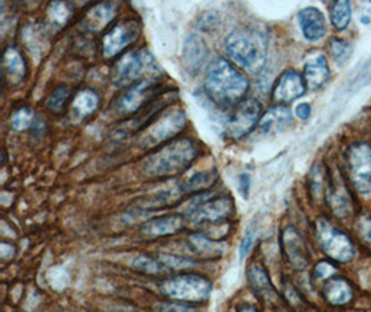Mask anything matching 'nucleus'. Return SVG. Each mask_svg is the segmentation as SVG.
Listing matches in <instances>:
<instances>
[{
    "label": "nucleus",
    "instance_id": "f257e3e1",
    "mask_svg": "<svg viewBox=\"0 0 371 312\" xmlns=\"http://www.w3.org/2000/svg\"><path fill=\"white\" fill-rule=\"evenodd\" d=\"M249 89L248 79L226 58L216 57L206 69L205 90L221 108L237 107Z\"/></svg>",
    "mask_w": 371,
    "mask_h": 312
},
{
    "label": "nucleus",
    "instance_id": "f03ea898",
    "mask_svg": "<svg viewBox=\"0 0 371 312\" xmlns=\"http://www.w3.org/2000/svg\"><path fill=\"white\" fill-rule=\"evenodd\" d=\"M198 146L191 139H177L148 156L141 163V172L149 179L173 178L182 174L198 157Z\"/></svg>",
    "mask_w": 371,
    "mask_h": 312
},
{
    "label": "nucleus",
    "instance_id": "7ed1b4c3",
    "mask_svg": "<svg viewBox=\"0 0 371 312\" xmlns=\"http://www.w3.org/2000/svg\"><path fill=\"white\" fill-rule=\"evenodd\" d=\"M267 36L265 32L242 26L230 33L226 40V49L230 57L249 72L263 69L267 60Z\"/></svg>",
    "mask_w": 371,
    "mask_h": 312
},
{
    "label": "nucleus",
    "instance_id": "20e7f679",
    "mask_svg": "<svg viewBox=\"0 0 371 312\" xmlns=\"http://www.w3.org/2000/svg\"><path fill=\"white\" fill-rule=\"evenodd\" d=\"M160 292L175 302L195 304L206 302L213 290L210 281L199 275H177L173 278H167L159 285Z\"/></svg>",
    "mask_w": 371,
    "mask_h": 312
},
{
    "label": "nucleus",
    "instance_id": "39448f33",
    "mask_svg": "<svg viewBox=\"0 0 371 312\" xmlns=\"http://www.w3.org/2000/svg\"><path fill=\"white\" fill-rule=\"evenodd\" d=\"M187 125L185 113L180 108H170L160 113L155 120H149V124L143 125L139 136V146L142 149L156 147L166 140L174 138Z\"/></svg>",
    "mask_w": 371,
    "mask_h": 312
},
{
    "label": "nucleus",
    "instance_id": "423d86ee",
    "mask_svg": "<svg viewBox=\"0 0 371 312\" xmlns=\"http://www.w3.org/2000/svg\"><path fill=\"white\" fill-rule=\"evenodd\" d=\"M317 239L323 252L338 263H349L355 257V247L352 240L334 228L327 221H319L316 225Z\"/></svg>",
    "mask_w": 371,
    "mask_h": 312
},
{
    "label": "nucleus",
    "instance_id": "0eeeda50",
    "mask_svg": "<svg viewBox=\"0 0 371 312\" xmlns=\"http://www.w3.org/2000/svg\"><path fill=\"white\" fill-rule=\"evenodd\" d=\"M348 175L355 189L366 195L371 192V147L368 143H355L347 151Z\"/></svg>",
    "mask_w": 371,
    "mask_h": 312
},
{
    "label": "nucleus",
    "instance_id": "6e6552de",
    "mask_svg": "<svg viewBox=\"0 0 371 312\" xmlns=\"http://www.w3.org/2000/svg\"><path fill=\"white\" fill-rule=\"evenodd\" d=\"M235 213V204L227 196H219L210 200H203L198 203L189 213L188 220L195 225L206 224H223L228 221Z\"/></svg>",
    "mask_w": 371,
    "mask_h": 312
},
{
    "label": "nucleus",
    "instance_id": "1a4fd4ad",
    "mask_svg": "<svg viewBox=\"0 0 371 312\" xmlns=\"http://www.w3.org/2000/svg\"><path fill=\"white\" fill-rule=\"evenodd\" d=\"M148 69H156L152 57L145 51H129L114 64L111 81L117 86H125L135 82Z\"/></svg>",
    "mask_w": 371,
    "mask_h": 312
},
{
    "label": "nucleus",
    "instance_id": "9d476101",
    "mask_svg": "<svg viewBox=\"0 0 371 312\" xmlns=\"http://www.w3.org/2000/svg\"><path fill=\"white\" fill-rule=\"evenodd\" d=\"M262 117V104L255 99L242 100L226 124V135L230 139H241L252 132Z\"/></svg>",
    "mask_w": 371,
    "mask_h": 312
},
{
    "label": "nucleus",
    "instance_id": "9b49d317",
    "mask_svg": "<svg viewBox=\"0 0 371 312\" xmlns=\"http://www.w3.org/2000/svg\"><path fill=\"white\" fill-rule=\"evenodd\" d=\"M141 35V26L134 19L117 22L102 40L103 56L107 58L118 56L131 43H134Z\"/></svg>",
    "mask_w": 371,
    "mask_h": 312
},
{
    "label": "nucleus",
    "instance_id": "f8f14e48",
    "mask_svg": "<svg viewBox=\"0 0 371 312\" xmlns=\"http://www.w3.org/2000/svg\"><path fill=\"white\" fill-rule=\"evenodd\" d=\"M157 86L159 83L155 78L139 81L120 96L116 103V111L123 115L136 113L153 97Z\"/></svg>",
    "mask_w": 371,
    "mask_h": 312
},
{
    "label": "nucleus",
    "instance_id": "ddd939ff",
    "mask_svg": "<svg viewBox=\"0 0 371 312\" xmlns=\"http://www.w3.org/2000/svg\"><path fill=\"white\" fill-rule=\"evenodd\" d=\"M189 224L187 215L182 214H167L156 217L141 227V233L145 238H164L173 236L184 231Z\"/></svg>",
    "mask_w": 371,
    "mask_h": 312
},
{
    "label": "nucleus",
    "instance_id": "4468645a",
    "mask_svg": "<svg viewBox=\"0 0 371 312\" xmlns=\"http://www.w3.org/2000/svg\"><path fill=\"white\" fill-rule=\"evenodd\" d=\"M305 90H306L305 78L299 72L290 69L284 72L278 79L273 92V99L278 104H287L303 96Z\"/></svg>",
    "mask_w": 371,
    "mask_h": 312
},
{
    "label": "nucleus",
    "instance_id": "2eb2a0df",
    "mask_svg": "<svg viewBox=\"0 0 371 312\" xmlns=\"http://www.w3.org/2000/svg\"><path fill=\"white\" fill-rule=\"evenodd\" d=\"M284 253L290 261V264L295 270H305L309 264L308 250L303 239L294 228H287L281 238Z\"/></svg>",
    "mask_w": 371,
    "mask_h": 312
},
{
    "label": "nucleus",
    "instance_id": "dca6fc26",
    "mask_svg": "<svg viewBox=\"0 0 371 312\" xmlns=\"http://www.w3.org/2000/svg\"><path fill=\"white\" fill-rule=\"evenodd\" d=\"M292 122L291 110L283 104L270 108L258 124V133L267 136L284 131Z\"/></svg>",
    "mask_w": 371,
    "mask_h": 312
},
{
    "label": "nucleus",
    "instance_id": "f3484780",
    "mask_svg": "<svg viewBox=\"0 0 371 312\" xmlns=\"http://www.w3.org/2000/svg\"><path fill=\"white\" fill-rule=\"evenodd\" d=\"M299 24L305 38L310 42L320 40L327 31L324 14L316 7H306L299 13Z\"/></svg>",
    "mask_w": 371,
    "mask_h": 312
},
{
    "label": "nucleus",
    "instance_id": "a211bd4d",
    "mask_svg": "<svg viewBox=\"0 0 371 312\" xmlns=\"http://www.w3.org/2000/svg\"><path fill=\"white\" fill-rule=\"evenodd\" d=\"M182 58L187 71L191 75H196L207 58V47L205 42L196 35L188 36L184 44Z\"/></svg>",
    "mask_w": 371,
    "mask_h": 312
},
{
    "label": "nucleus",
    "instance_id": "6ab92c4d",
    "mask_svg": "<svg viewBox=\"0 0 371 312\" xmlns=\"http://www.w3.org/2000/svg\"><path fill=\"white\" fill-rule=\"evenodd\" d=\"M117 10V6L109 0L93 6L84 18V26L90 32H100L114 19Z\"/></svg>",
    "mask_w": 371,
    "mask_h": 312
},
{
    "label": "nucleus",
    "instance_id": "aec40b11",
    "mask_svg": "<svg viewBox=\"0 0 371 312\" xmlns=\"http://www.w3.org/2000/svg\"><path fill=\"white\" fill-rule=\"evenodd\" d=\"M303 78H305L306 86L312 90L320 89L329 81L330 69H329L327 60L323 54L312 56L306 61L305 69H303Z\"/></svg>",
    "mask_w": 371,
    "mask_h": 312
},
{
    "label": "nucleus",
    "instance_id": "412c9836",
    "mask_svg": "<svg viewBox=\"0 0 371 312\" xmlns=\"http://www.w3.org/2000/svg\"><path fill=\"white\" fill-rule=\"evenodd\" d=\"M329 204L338 217H347L351 213V199L347 192L345 183L340 175L330 178V185L327 189Z\"/></svg>",
    "mask_w": 371,
    "mask_h": 312
},
{
    "label": "nucleus",
    "instance_id": "4be33fe9",
    "mask_svg": "<svg viewBox=\"0 0 371 312\" xmlns=\"http://www.w3.org/2000/svg\"><path fill=\"white\" fill-rule=\"evenodd\" d=\"M189 246L195 254L205 260L219 258L227 252V246L223 242L213 240L205 235L196 233L189 236Z\"/></svg>",
    "mask_w": 371,
    "mask_h": 312
},
{
    "label": "nucleus",
    "instance_id": "5701e85b",
    "mask_svg": "<svg viewBox=\"0 0 371 312\" xmlns=\"http://www.w3.org/2000/svg\"><path fill=\"white\" fill-rule=\"evenodd\" d=\"M324 299L333 306H344L354 297L351 285L342 278H330L323 288Z\"/></svg>",
    "mask_w": 371,
    "mask_h": 312
},
{
    "label": "nucleus",
    "instance_id": "b1692460",
    "mask_svg": "<svg viewBox=\"0 0 371 312\" xmlns=\"http://www.w3.org/2000/svg\"><path fill=\"white\" fill-rule=\"evenodd\" d=\"M3 68L6 78L10 83H18L24 79L26 72V64L24 57L14 47H7L3 57Z\"/></svg>",
    "mask_w": 371,
    "mask_h": 312
},
{
    "label": "nucleus",
    "instance_id": "393cba45",
    "mask_svg": "<svg viewBox=\"0 0 371 312\" xmlns=\"http://www.w3.org/2000/svg\"><path fill=\"white\" fill-rule=\"evenodd\" d=\"M219 181V175L216 171H206V172H199L191 176L189 179L181 182V188L185 195H196L202 193L210 188H213Z\"/></svg>",
    "mask_w": 371,
    "mask_h": 312
},
{
    "label": "nucleus",
    "instance_id": "a878e982",
    "mask_svg": "<svg viewBox=\"0 0 371 312\" xmlns=\"http://www.w3.org/2000/svg\"><path fill=\"white\" fill-rule=\"evenodd\" d=\"M74 14V6L68 0H52L46 7V18L50 24L61 28Z\"/></svg>",
    "mask_w": 371,
    "mask_h": 312
},
{
    "label": "nucleus",
    "instance_id": "bb28decb",
    "mask_svg": "<svg viewBox=\"0 0 371 312\" xmlns=\"http://www.w3.org/2000/svg\"><path fill=\"white\" fill-rule=\"evenodd\" d=\"M99 106V96L90 89H84L77 93L72 100V113L78 118L90 115Z\"/></svg>",
    "mask_w": 371,
    "mask_h": 312
},
{
    "label": "nucleus",
    "instance_id": "cd10ccee",
    "mask_svg": "<svg viewBox=\"0 0 371 312\" xmlns=\"http://www.w3.org/2000/svg\"><path fill=\"white\" fill-rule=\"evenodd\" d=\"M248 277H249V282H251L253 290L259 296H262L265 299L277 297V293H276L266 271L260 265H252L249 272H248Z\"/></svg>",
    "mask_w": 371,
    "mask_h": 312
},
{
    "label": "nucleus",
    "instance_id": "c85d7f7f",
    "mask_svg": "<svg viewBox=\"0 0 371 312\" xmlns=\"http://www.w3.org/2000/svg\"><path fill=\"white\" fill-rule=\"evenodd\" d=\"M351 0H336L331 7V21L337 29H345L351 22Z\"/></svg>",
    "mask_w": 371,
    "mask_h": 312
},
{
    "label": "nucleus",
    "instance_id": "c756f323",
    "mask_svg": "<svg viewBox=\"0 0 371 312\" xmlns=\"http://www.w3.org/2000/svg\"><path fill=\"white\" fill-rule=\"evenodd\" d=\"M132 270L145 275H159L163 271V265L149 256H139L132 261Z\"/></svg>",
    "mask_w": 371,
    "mask_h": 312
},
{
    "label": "nucleus",
    "instance_id": "7c9ffc66",
    "mask_svg": "<svg viewBox=\"0 0 371 312\" xmlns=\"http://www.w3.org/2000/svg\"><path fill=\"white\" fill-rule=\"evenodd\" d=\"M71 95V89L61 86L58 89H56L47 99V107L49 110H52L53 113H61L64 111L65 106H67V100L70 99Z\"/></svg>",
    "mask_w": 371,
    "mask_h": 312
},
{
    "label": "nucleus",
    "instance_id": "2f4dec72",
    "mask_svg": "<svg viewBox=\"0 0 371 312\" xmlns=\"http://www.w3.org/2000/svg\"><path fill=\"white\" fill-rule=\"evenodd\" d=\"M330 51H331V56L334 57V60L342 65V64H345V61H348L352 49L347 40L340 39V38H334L330 42Z\"/></svg>",
    "mask_w": 371,
    "mask_h": 312
},
{
    "label": "nucleus",
    "instance_id": "473e14b6",
    "mask_svg": "<svg viewBox=\"0 0 371 312\" xmlns=\"http://www.w3.org/2000/svg\"><path fill=\"white\" fill-rule=\"evenodd\" d=\"M32 122H33V113L26 107L17 110L11 117V126L15 131H25L32 125Z\"/></svg>",
    "mask_w": 371,
    "mask_h": 312
},
{
    "label": "nucleus",
    "instance_id": "72a5a7b5",
    "mask_svg": "<svg viewBox=\"0 0 371 312\" xmlns=\"http://www.w3.org/2000/svg\"><path fill=\"white\" fill-rule=\"evenodd\" d=\"M163 265H166L170 270H182L187 267L194 265V263L191 260L182 258V257H174V256H163L160 257Z\"/></svg>",
    "mask_w": 371,
    "mask_h": 312
},
{
    "label": "nucleus",
    "instance_id": "f704fd0d",
    "mask_svg": "<svg viewBox=\"0 0 371 312\" xmlns=\"http://www.w3.org/2000/svg\"><path fill=\"white\" fill-rule=\"evenodd\" d=\"M356 231L359 233V236L362 238L363 242L366 243H371V218L368 215H363L359 218L358 224H356Z\"/></svg>",
    "mask_w": 371,
    "mask_h": 312
},
{
    "label": "nucleus",
    "instance_id": "c9c22d12",
    "mask_svg": "<svg viewBox=\"0 0 371 312\" xmlns=\"http://www.w3.org/2000/svg\"><path fill=\"white\" fill-rule=\"evenodd\" d=\"M334 272H336V267L330 263H326V261L317 264V267L315 270V275L317 279H329Z\"/></svg>",
    "mask_w": 371,
    "mask_h": 312
},
{
    "label": "nucleus",
    "instance_id": "e433bc0d",
    "mask_svg": "<svg viewBox=\"0 0 371 312\" xmlns=\"http://www.w3.org/2000/svg\"><path fill=\"white\" fill-rule=\"evenodd\" d=\"M253 242H255V233L249 231L245 235V238H244V240L241 243V247H239V256H241V258H244V257H246L249 254V252H251V249L253 246Z\"/></svg>",
    "mask_w": 371,
    "mask_h": 312
},
{
    "label": "nucleus",
    "instance_id": "4c0bfd02",
    "mask_svg": "<svg viewBox=\"0 0 371 312\" xmlns=\"http://www.w3.org/2000/svg\"><path fill=\"white\" fill-rule=\"evenodd\" d=\"M297 115L301 118V120H308L312 114V107L310 104L308 103H301L298 107H297Z\"/></svg>",
    "mask_w": 371,
    "mask_h": 312
},
{
    "label": "nucleus",
    "instance_id": "58836bf2",
    "mask_svg": "<svg viewBox=\"0 0 371 312\" xmlns=\"http://www.w3.org/2000/svg\"><path fill=\"white\" fill-rule=\"evenodd\" d=\"M239 189H241L244 197H248V195H249V189H251V178H249V175L242 174V175L239 176Z\"/></svg>",
    "mask_w": 371,
    "mask_h": 312
},
{
    "label": "nucleus",
    "instance_id": "ea45409f",
    "mask_svg": "<svg viewBox=\"0 0 371 312\" xmlns=\"http://www.w3.org/2000/svg\"><path fill=\"white\" fill-rule=\"evenodd\" d=\"M163 310H167V311H188V310H192V307L189 304H166L161 307Z\"/></svg>",
    "mask_w": 371,
    "mask_h": 312
},
{
    "label": "nucleus",
    "instance_id": "a19ab883",
    "mask_svg": "<svg viewBox=\"0 0 371 312\" xmlns=\"http://www.w3.org/2000/svg\"><path fill=\"white\" fill-rule=\"evenodd\" d=\"M75 1H78L79 4H85V3H88L89 0H75Z\"/></svg>",
    "mask_w": 371,
    "mask_h": 312
},
{
    "label": "nucleus",
    "instance_id": "79ce46f5",
    "mask_svg": "<svg viewBox=\"0 0 371 312\" xmlns=\"http://www.w3.org/2000/svg\"><path fill=\"white\" fill-rule=\"evenodd\" d=\"M369 1H371V0H369Z\"/></svg>",
    "mask_w": 371,
    "mask_h": 312
}]
</instances>
